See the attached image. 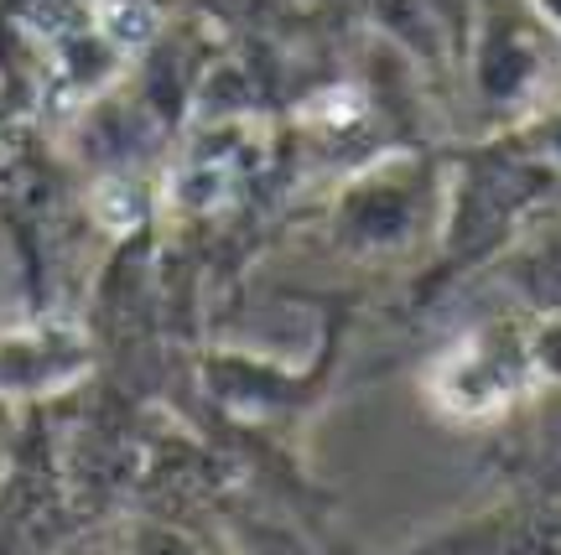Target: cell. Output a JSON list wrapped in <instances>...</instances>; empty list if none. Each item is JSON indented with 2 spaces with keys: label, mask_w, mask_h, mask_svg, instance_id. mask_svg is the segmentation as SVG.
Instances as JSON below:
<instances>
[{
  "label": "cell",
  "mask_w": 561,
  "mask_h": 555,
  "mask_svg": "<svg viewBox=\"0 0 561 555\" xmlns=\"http://www.w3.org/2000/svg\"><path fill=\"white\" fill-rule=\"evenodd\" d=\"M94 16H100V26L121 47H140V42L151 37V26H157V11L146 0H100Z\"/></svg>",
  "instance_id": "6da1fadb"
}]
</instances>
